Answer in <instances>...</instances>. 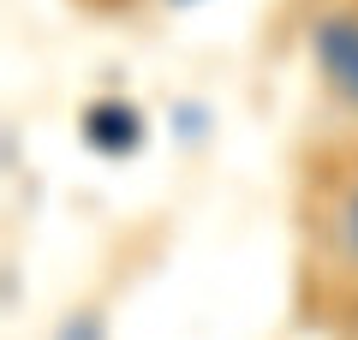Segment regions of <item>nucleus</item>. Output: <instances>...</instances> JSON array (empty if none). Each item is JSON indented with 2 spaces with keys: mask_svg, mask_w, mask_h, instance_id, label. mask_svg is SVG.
I'll list each match as a JSON object with an SVG mask.
<instances>
[{
  "mask_svg": "<svg viewBox=\"0 0 358 340\" xmlns=\"http://www.w3.org/2000/svg\"><path fill=\"white\" fill-rule=\"evenodd\" d=\"M317 60L329 84L358 108V18H322L317 24Z\"/></svg>",
  "mask_w": 358,
  "mask_h": 340,
  "instance_id": "obj_1",
  "label": "nucleus"
},
{
  "mask_svg": "<svg viewBox=\"0 0 358 340\" xmlns=\"http://www.w3.org/2000/svg\"><path fill=\"white\" fill-rule=\"evenodd\" d=\"M54 340H108V328H102L96 311H78V316H66V323L54 328Z\"/></svg>",
  "mask_w": 358,
  "mask_h": 340,
  "instance_id": "obj_2",
  "label": "nucleus"
},
{
  "mask_svg": "<svg viewBox=\"0 0 358 340\" xmlns=\"http://www.w3.org/2000/svg\"><path fill=\"white\" fill-rule=\"evenodd\" d=\"M346 245H352V251H358V197L346 203Z\"/></svg>",
  "mask_w": 358,
  "mask_h": 340,
  "instance_id": "obj_3",
  "label": "nucleus"
}]
</instances>
